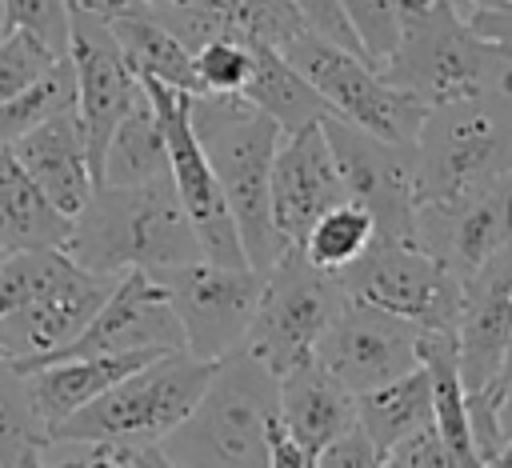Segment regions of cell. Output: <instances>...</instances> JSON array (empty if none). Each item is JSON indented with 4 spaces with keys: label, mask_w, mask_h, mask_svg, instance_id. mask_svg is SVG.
Segmentation results:
<instances>
[{
    "label": "cell",
    "mask_w": 512,
    "mask_h": 468,
    "mask_svg": "<svg viewBox=\"0 0 512 468\" xmlns=\"http://www.w3.org/2000/svg\"><path fill=\"white\" fill-rule=\"evenodd\" d=\"M192 132L208 156V168L224 192L244 260L256 272H268L288 248L272 228L268 212V172L280 144V128L240 92H196L188 96Z\"/></svg>",
    "instance_id": "obj_1"
},
{
    "label": "cell",
    "mask_w": 512,
    "mask_h": 468,
    "mask_svg": "<svg viewBox=\"0 0 512 468\" xmlns=\"http://www.w3.org/2000/svg\"><path fill=\"white\" fill-rule=\"evenodd\" d=\"M64 252L100 276H120L132 268L160 272L200 260L192 220L168 176L132 188L96 184L88 204L72 216Z\"/></svg>",
    "instance_id": "obj_2"
},
{
    "label": "cell",
    "mask_w": 512,
    "mask_h": 468,
    "mask_svg": "<svg viewBox=\"0 0 512 468\" xmlns=\"http://www.w3.org/2000/svg\"><path fill=\"white\" fill-rule=\"evenodd\" d=\"M380 76L424 104L512 92V60L468 24L464 0H400Z\"/></svg>",
    "instance_id": "obj_3"
},
{
    "label": "cell",
    "mask_w": 512,
    "mask_h": 468,
    "mask_svg": "<svg viewBox=\"0 0 512 468\" xmlns=\"http://www.w3.org/2000/svg\"><path fill=\"white\" fill-rule=\"evenodd\" d=\"M280 376L248 348L216 360L192 412L156 444L176 468H268L264 428L280 412Z\"/></svg>",
    "instance_id": "obj_4"
},
{
    "label": "cell",
    "mask_w": 512,
    "mask_h": 468,
    "mask_svg": "<svg viewBox=\"0 0 512 468\" xmlns=\"http://www.w3.org/2000/svg\"><path fill=\"white\" fill-rule=\"evenodd\" d=\"M416 204L460 200L512 176V92L428 104L412 140Z\"/></svg>",
    "instance_id": "obj_5"
},
{
    "label": "cell",
    "mask_w": 512,
    "mask_h": 468,
    "mask_svg": "<svg viewBox=\"0 0 512 468\" xmlns=\"http://www.w3.org/2000/svg\"><path fill=\"white\" fill-rule=\"evenodd\" d=\"M216 360H200L184 348L160 352L148 364L120 376L96 400L60 420L48 440L72 444H160L200 400Z\"/></svg>",
    "instance_id": "obj_6"
},
{
    "label": "cell",
    "mask_w": 512,
    "mask_h": 468,
    "mask_svg": "<svg viewBox=\"0 0 512 468\" xmlns=\"http://www.w3.org/2000/svg\"><path fill=\"white\" fill-rule=\"evenodd\" d=\"M280 52L320 92V100L328 104V116L348 120L380 140H392V144L416 140V128H420L428 104L416 100L412 92L388 84L380 76V68L368 64L364 56H356L308 28L300 36H292Z\"/></svg>",
    "instance_id": "obj_7"
},
{
    "label": "cell",
    "mask_w": 512,
    "mask_h": 468,
    "mask_svg": "<svg viewBox=\"0 0 512 468\" xmlns=\"http://www.w3.org/2000/svg\"><path fill=\"white\" fill-rule=\"evenodd\" d=\"M340 300L344 288L336 272L316 268L312 260H304L300 248H284L264 272V288L240 348H248L268 372L284 376L312 356Z\"/></svg>",
    "instance_id": "obj_8"
},
{
    "label": "cell",
    "mask_w": 512,
    "mask_h": 468,
    "mask_svg": "<svg viewBox=\"0 0 512 468\" xmlns=\"http://www.w3.org/2000/svg\"><path fill=\"white\" fill-rule=\"evenodd\" d=\"M152 276L180 320L184 352L200 360H220L244 344L264 288V272L248 264H212L200 256L188 264L160 268Z\"/></svg>",
    "instance_id": "obj_9"
},
{
    "label": "cell",
    "mask_w": 512,
    "mask_h": 468,
    "mask_svg": "<svg viewBox=\"0 0 512 468\" xmlns=\"http://www.w3.org/2000/svg\"><path fill=\"white\" fill-rule=\"evenodd\" d=\"M340 276V288L364 304H376L420 332H452L456 336V304L460 276H452L440 260L420 252L416 244L372 240L360 260H352Z\"/></svg>",
    "instance_id": "obj_10"
},
{
    "label": "cell",
    "mask_w": 512,
    "mask_h": 468,
    "mask_svg": "<svg viewBox=\"0 0 512 468\" xmlns=\"http://www.w3.org/2000/svg\"><path fill=\"white\" fill-rule=\"evenodd\" d=\"M324 140L332 148L344 196L372 216L376 240L412 244L416 224V164L412 144L380 140L348 120L324 116Z\"/></svg>",
    "instance_id": "obj_11"
},
{
    "label": "cell",
    "mask_w": 512,
    "mask_h": 468,
    "mask_svg": "<svg viewBox=\"0 0 512 468\" xmlns=\"http://www.w3.org/2000/svg\"><path fill=\"white\" fill-rule=\"evenodd\" d=\"M140 84H144V92L160 116L164 144H168V180H172V188H176V196L192 220L200 256L212 264H248L244 244H240L236 224H232V212L224 204V192L208 168V156L192 132V120H188V96L192 92L168 88L160 80H140Z\"/></svg>",
    "instance_id": "obj_12"
},
{
    "label": "cell",
    "mask_w": 512,
    "mask_h": 468,
    "mask_svg": "<svg viewBox=\"0 0 512 468\" xmlns=\"http://www.w3.org/2000/svg\"><path fill=\"white\" fill-rule=\"evenodd\" d=\"M312 356L352 392L380 388L420 364V328L344 292Z\"/></svg>",
    "instance_id": "obj_13"
},
{
    "label": "cell",
    "mask_w": 512,
    "mask_h": 468,
    "mask_svg": "<svg viewBox=\"0 0 512 468\" xmlns=\"http://www.w3.org/2000/svg\"><path fill=\"white\" fill-rule=\"evenodd\" d=\"M64 56L76 76V120L84 128L92 180H100L104 144H108L112 128L120 124V116L140 96V80L124 64L104 16H96L88 8H68V52Z\"/></svg>",
    "instance_id": "obj_14"
},
{
    "label": "cell",
    "mask_w": 512,
    "mask_h": 468,
    "mask_svg": "<svg viewBox=\"0 0 512 468\" xmlns=\"http://www.w3.org/2000/svg\"><path fill=\"white\" fill-rule=\"evenodd\" d=\"M184 348L180 320L156 284L152 272H120L104 304L88 316V324L56 348L44 364L52 360H72V356H100V352H176Z\"/></svg>",
    "instance_id": "obj_15"
},
{
    "label": "cell",
    "mask_w": 512,
    "mask_h": 468,
    "mask_svg": "<svg viewBox=\"0 0 512 468\" xmlns=\"http://www.w3.org/2000/svg\"><path fill=\"white\" fill-rule=\"evenodd\" d=\"M512 240V176L460 200H420L412 244L452 276H468Z\"/></svg>",
    "instance_id": "obj_16"
},
{
    "label": "cell",
    "mask_w": 512,
    "mask_h": 468,
    "mask_svg": "<svg viewBox=\"0 0 512 468\" xmlns=\"http://www.w3.org/2000/svg\"><path fill=\"white\" fill-rule=\"evenodd\" d=\"M512 344V240L460 280L456 368L464 396L484 392Z\"/></svg>",
    "instance_id": "obj_17"
},
{
    "label": "cell",
    "mask_w": 512,
    "mask_h": 468,
    "mask_svg": "<svg viewBox=\"0 0 512 468\" xmlns=\"http://www.w3.org/2000/svg\"><path fill=\"white\" fill-rule=\"evenodd\" d=\"M340 200L348 196H344L332 148L324 140V128L308 124L296 132H280L272 172H268V212L280 240L288 248H300L308 228Z\"/></svg>",
    "instance_id": "obj_18"
},
{
    "label": "cell",
    "mask_w": 512,
    "mask_h": 468,
    "mask_svg": "<svg viewBox=\"0 0 512 468\" xmlns=\"http://www.w3.org/2000/svg\"><path fill=\"white\" fill-rule=\"evenodd\" d=\"M8 152L20 160V168L32 176V184L72 220L96 180H92V164H88V144H84V128L76 120V108L48 116L44 124L28 128L20 140L8 144Z\"/></svg>",
    "instance_id": "obj_19"
},
{
    "label": "cell",
    "mask_w": 512,
    "mask_h": 468,
    "mask_svg": "<svg viewBox=\"0 0 512 468\" xmlns=\"http://www.w3.org/2000/svg\"><path fill=\"white\" fill-rule=\"evenodd\" d=\"M276 404H280V420L288 424L296 444L308 452V460L328 440H336L340 432H348L356 424V396L316 356L300 360L296 368H288L280 376Z\"/></svg>",
    "instance_id": "obj_20"
},
{
    "label": "cell",
    "mask_w": 512,
    "mask_h": 468,
    "mask_svg": "<svg viewBox=\"0 0 512 468\" xmlns=\"http://www.w3.org/2000/svg\"><path fill=\"white\" fill-rule=\"evenodd\" d=\"M160 352H100V356H72V360H52L40 364L28 376L32 400L40 420L48 424V432L68 420L76 408H84L88 400H96L104 388H112L120 376H128L132 368L148 364Z\"/></svg>",
    "instance_id": "obj_21"
},
{
    "label": "cell",
    "mask_w": 512,
    "mask_h": 468,
    "mask_svg": "<svg viewBox=\"0 0 512 468\" xmlns=\"http://www.w3.org/2000/svg\"><path fill=\"white\" fill-rule=\"evenodd\" d=\"M124 64L136 72V80H160L168 88H180V92H200V80H196V64H192V52L152 16L144 12L140 0H132L124 12L108 16L104 20Z\"/></svg>",
    "instance_id": "obj_22"
},
{
    "label": "cell",
    "mask_w": 512,
    "mask_h": 468,
    "mask_svg": "<svg viewBox=\"0 0 512 468\" xmlns=\"http://www.w3.org/2000/svg\"><path fill=\"white\" fill-rule=\"evenodd\" d=\"M72 220L32 184L20 160L0 148V248L36 252V248H64Z\"/></svg>",
    "instance_id": "obj_23"
},
{
    "label": "cell",
    "mask_w": 512,
    "mask_h": 468,
    "mask_svg": "<svg viewBox=\"0 0 512 468\" xmlns=\"http://www.w3.org/2000/svg\"><path fill=\"white\" fill-rule=\"evenodd\" d=\"M240 96L256 104L264 116H272L280 132H296L328 116V104L320 100V92L284 60V52L256 40H252V68Z\"/></svg>",
    "instance_id": "obj_24"
},
{
    "label": "cell",
    "mask_w": 512,
    "mask_h": 468,
    "mask_svg": "<svg viewBox=\"0 0 512 468\" xmlns=\"http://www.w3.org/2000/svg\"><path fill=\"white\" fill-rule=\"evenodd\" d=\"M168 176V144H164V128L160 116L140 84V96L132 100V108L120 116V124L112 128L104 156H100V180L96 184H116V188H132V184H152Z\"/></svg>",
    "instance_id": "obj_25"
},
{
    "label": "cell",
    "mask_w": 512,
    "mask_h": 468,
    "mask_svg": "<svg viewBox=\"0 0 512 468\" xmlns=\"http://www.w3.org/2000/svg\"><path fill=\"white\" fill-rule=\"evenodd\" d=\"M356 424L380 448H396L404 436L432 424V376L424 364L356 396Z\"/></svg>",
    "instance_id": "obj_26"
},
{
    "label": "cell",
    "mask_w": 512,
    "mask_h": 468,
    "mask_svg": "<svg viewBox=\"0 0 512 468\" xmlns=\"http://www.w3.org/2000/svg\"><path fill=\"white\" fill-rule=\"evenodd\" d=\"M48 424L36 412L28 376L0 356V468H40Z\"/></svg>",
    "instance_id": "obj_27"
},
{
    "label": "cell",
    "mask_w": 512,
    "mask_h": 468,
    "mask_svg": "<svg viewBox=\"0 0 512 468\" xmlns=\"http://www.w3.org/2000/svg\"><path fill=\"white\" fill-rule=\"evenodd\" d=\"M144 4H168V8H204L224 20V28L240 40L284 48L292 36L304 32L300 12L288 0H144Z\"/></svg>",
    "instance_id": "obj_28"
},
{
    "label": "cell",
    "mask_w": 512,
    "mask_h": 468,
    "mask_svg": "<svg viewBox=\"0 0 512 468\" xmlns=\"http://www.w3.org/2000/svg\"><path fill=\"white\" fill-rule=\"evenodd\" d=\"M372 240H376L372 216H368L360 204L340 200V204H332V208L308 228L300 252H304V260H312V264L324 268V272H344L352 260L364 256V248H368Z\"/></svg>",
    "instance_id": "obj_29"
},
{
    "label": "cell",
    "mask_w": 512,
    "mask_h": 468,
    "mask_svg": "<svg viewBox=\"0 0 512 468\" xmlns=\"http://www.w3.org/2000/svg\"><path fill=\"white\" fill-rule=\"evenodd\" d=\"M68 108H76V76H72L68 56H60L36 84H28L24 92H16L12 100L0 104V148H8L28 128H36L48 116L68 112Z\"/></svg>",
    "instance_id": "obj_30"
},
{
    "label": "cell",
    "mask_w": 512,
    "mask_h": 468,
    "mask_svg": "<svg viewBox=\"0 0 512 468\" xmlns=\"http://www.w3.org/2000/svg\"><path fill=\"white\" fill-rule=\"evenodd\" d=\"M200 92H240L252 68V40L216 36L192 52Z\"/></svg>",
    "instance_id": "obj_31"
},
{
    "label": "cell",
    "mask_w": 512,
    "mask_h": 468,
    "mask_svg": "<svg viewBox=\"0 0 512 468\" xmlns=\"http://www.w3.org/2000/svg\"><path fill=\"white\" fill-rule=\"evenodd\" d=\"M56 60L60 56L48 44H40L32 32H20V28L4 32L0 36V104L24 92L28 84H36Z\"/></svg>",
    "instance_id": "obj_32"
},
{
    "label": "cell",
    "mask_w": 512,
    "mask_h": 468,
    "mask_svg": "<svg viewBox=\"0 0 512 468\" xmlns=\"http://www.w3.org/2000/svg\"><path fill=\"white\" fill-rule=\"evenodd\" d=\"M336 8L344 12L360 56L380 68L384 56L396 44V8H400V0H336Z\"/></svg>",
    "instance_id": "obj_33"
},
{
    "label": "cell",
    "mask_w": 512,
    "mask_h": 468,
    "mask_svg": "<svg viewBox=\"0 0 512 468\" xmlns=\"http://www.w3.org/2000/svg\"><path fill=\"white\" fill-rule=\"evenodd\" d=\"M4 28L32 32L56 56L68 52V0H0Z\"/></svg>",
    "instance_id": "obj_34"
},
{
    "label": "cell",
    "mask_w": 512,
    "mask_h": 468,
    "mask_svg": "<svg viewBox=\"0 0 512 468\" xmlns=\"http://www.w3.org/2000/svg\"><path fill=\"white\" fill-rule=\"evenodd\" d=\"M312 468H384V452L360 432V424H352L312 456Z\"/></svg>",
    "instance_id": "obj_35"
},
{
    "label": "cell",
    "mask_w": 512,
    "mask_h": 468,
    "mask_svg": "<svg viewBox=\"0 0 512 468\" xmlns=\"http://www.w3.org/2000/svg\"><path fill=\"white\" fill-rule=\"evenodd\" d=\"M384 468H456V464H452L448 448L440 444L436 428L424 424L420 432L404 436L396 448L384 452Z\"/></svg>",
    "instance_id": "obj_36"
},
{
    "label": "cell",
    "mask_w": 512,
    "mask_h": 468,
    "mask_svg": "<svg viewBox=\"0 0 512 468\" xmlns=\"http://www.w3.org/2000/svg\"><path fill=\"white\" fill-rule=\"evenodd\" d=\"M288 4L300 12V20H304L308 32H316V36H324V40H332V44H340V48H348V52L360 56L356 36H352L344 12L336 8V0H288Z\"/></svg>",
    "instance_id": "obj_37"
},
{
    "label": "cell",
    "mask_w": 512,
    "mask_h": 468,
    "mask_svg": "<svg viewBox=\"0 0 512 468\" xmlns=\"http://www.w3.org/2000/svg\"><path fill=\"white\" fill-rule=\"evenodd\" d=\"M264 448H268V468H312L308 452L296 444V436L288 432V424L280 420V412L264 428Z\"/></svg>",
    "instance_id": "obj_38"
},
{
    "label": "cell",
    "mask_w": 512,
    "mask_h": 468,
    "mask_svg": "<svg viewBox=\"0 0 512 468\" xmlns=\"http://www.w3.org/2000/svg\"><path fill=\"white\" fill-rule=\"evenodd\" d=\"M468 24L512 60V0H504L496 8H468Z\"/></svg>",
    "instance_id": "obj_39"
},
{
    "label": "cell",
    "mask_w": 512,
    "mask_h": 468,
    "mask_svg": "<svg viewBox=\"0 0 512 468\" xmlns=\"http://www.w3.org/2000/svg\"><path fill=\"white\" fill-rule=\"evenodd\" d=\"M484 468H512V440H504V444L484 460Z\"/></svg>",
    "instance_id": "obj_40"
},
{
    "label": "cell",
    "mask_w": 512,
    "mask_h": 468,
    "mask_svg": "<svg viewBox=\"0 0 512 468\" xmlns=\"http://www.w3.org/2000/svg\"><path fill=\"white\" fill-rule=\"evenodd\" d=\"M468 8H496V4H504V0H464Z\"/></svg>",
    "instance_id": "obj_41"
},
{
    "label": "cell",
    "mask_w": 512,
    "mask_h": 468,
    "mask_svg": "<svg viewBox=\"0 0 512 468\" xmlns=\"http://www.w3.org/2000/svg\"><path fill=\"white\" fill-rule=\"evenodd\" d=\"M4 32H8V28H4V8H0V36H4Z\"/></svg>",
    "instance_id": "obj_42"
},
{
    "label": "cell",
    "mask_w": 512,
    "mask_h": 468,
    "mask_svg": "<svg viewBox=\"0 0 512 468\" xmlns=\"http://www.w3.org/2000/svg\"><path fill=\"white\" fill-rule=\"evenodd\" d=\"M4 256H8V252H4V248H0V264H4Z\"/></svg>",
    "instance_id": "obj_43"
},
{
    "label": "cell",
    "mask_w": 512,
    "mask_h": 468,
    "mask_svg": "<svg viewBox=\"0 0 512 468\" xmlns=\"http://www.w3.org/2000/svg\"><path fill=\"white\" fill-rule=\"evenodd\" d=\"M72 4H80V0H68V8H72Z\"/></svg>",
    "instance_id": "obj_44"
}]
</instances>
